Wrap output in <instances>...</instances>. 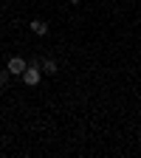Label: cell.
<instances>
[{"label": "cell", "mask_w": 141, "mask_h": 158, "mask_svg": "<svg viewBox=\"0 0 141 158\" xmlns=\"http://www.w3.org/2000/svg\"><path fill=\"white\" fill-rule=\"evenodd\" d=\"M43 73H56V62L54 59H43Z\"/></svg>", "instance_id": "4"}, {"label": "cell", "mask_w": 141, "mask_h": 158, "mask_svg": "<svg viewBox=\"0 0 141 158\" xmlns=\"http://www.w3.org/2000/svg\"><path fill=\"white\" fill-rule=\"evenodd\" d=\"M6 68H9V73H11V76H23V71L28 68V62H26L23 56H11Z\"/></svg>", "instance_id": "2"}, {"label": "cell", "mask_w": 141, "mask_h": 158, "mask_svg": "<svg viewBox=\"0 0 141 158\" xmlns=\"http://www.w3.org/2000/svg\"><path fill=\"white\" fill-rule=\"evenodd\" d=\"M6 79H9V68H6V71H0V88L6 85Z\"/></svg>", "instance_id": "5"}, {"label": "cell", "mask_w": 141, "mask_h": 158, "mask_svg": "<svg viewBox=\"0 0 141 158\" xmlns=\"http://www.w3.org/2000/svg\"><path fill=\"white\" fill-rule=\"evenodd\" d=\"M68 3H79V0H68Z\"/></svg>", "instance_id": "6"}, {"label": "cell", "mask_w": 141, "mask_h": 158, "mask_svg": "<svg viewBox=\"0 0 141 158\" xmlns=\"http://www.w3.org/2000/svg\"><path fill=\"white\" fill-rule=\"evenodd\" d=\"M39 79H43V62H31V65L23 71V82H26L28 88H37Z\"/></svg>", "instance_id": "1"}, {"label": "cell", "mask_w": 141, "mask_h": 158, "mask_svg": "<svg viewBox=\"0 0 141 158\" xmlns=\"http://www.w3.org/2000/svg\"><path fill=\"white\" fill-rule=\"evenodd\" d=\"M31 31L37 37H45L48 34V23H45V20H31Z\"/></svg>", "instance_id": "3"}]
</instances>
